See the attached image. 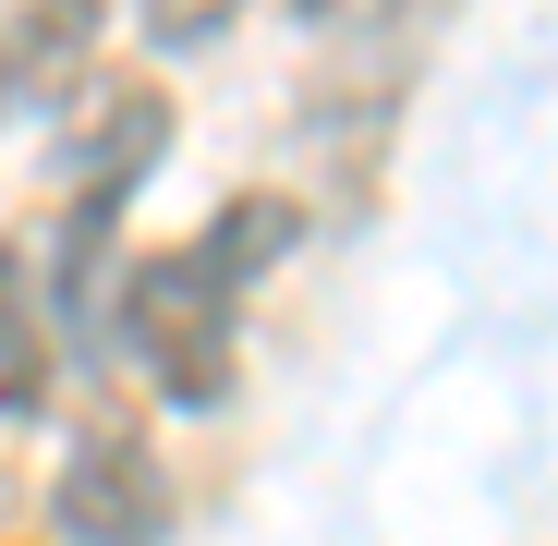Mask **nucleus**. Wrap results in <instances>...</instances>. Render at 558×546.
Wrapping results in <instances>:
<instances>
[{
    "instance_id": "1",
    "label": "nucleus",
    "mask_w": 558,
    "mask_h": 546,
    "mask_svg": "<svg viewBox=\"0 0 558 546\" xmlns=\"http://www.w3.org/2000/svg\"><path fill=\"white\" fill-rule=\"evenodd\" d=\"M279 243H292V207L243 195L219 231H195V243H170V255L122 267L110 328H122V352L158 377V401L207 413V401L231 389V328H243V292H255V267H267Z\"/></svg>"
},
{
    "instance_id": "2",
    "label": "nucleus",
    "mask_w": 558,
    "mask_h": 546,
    "mask_svg": "<svg viewBox=\"0 0 558 546\" xmlns=\"http://www.w3.org/2000/svg\"><path fill=\"white\" fill-rule=\"evenodd\" d=\"M49 522H61L73 546H158V534H170V474H158V449H146L134 425H98V437L61 462Z\"/></svg>"
},
{
    "instance_id": "3",
    "label": "nucleus",
    "mask_w": 558,
    "mask_h": 546,
    "mask_svg": "<svg viewBox=\"0 0 558 546\" xmlns=\"http://www.w3.org/2000/svg\"><path fill=\"white\" fill-rule=\"evenodd\" d=\"M98 0H25L13 25H0V122L13 110H49L61 85L85 73V49H98Z\"/></svg>"
},
{
    "instance_id": "4",
    "label": "nucleus",
    "mask_w": 558,
    "mask_h": 546,
    "mask_svg": "<svg viewBox=\"0 0 558 546\" xmlns=\"http://www.w3.org/2000/svg\"><path fill=\"white\" fill-rule=\"evenodd\" d=\"M49 352H37V304H25V255L0 243V413H37Z\"/></svg>"
},
{
    "instance_id": "5",
    "label": "nucleus",
    "mask_w": 558,
    "mask_h": 546,
    "mask_svg": "<svg viewBox=\"0 0 558 546\" xmlns=\"http://www.w3.org/2000/svg\"><path fill=\"white\" fill-rule=\"evenodd\" d=\"M231 13H243V0H146V37H158V49H207Z\"/></svg>"
},
{
    "instance_id": "6",
    "label": "nucleus",
    "mask_w": 558,
    "mask_h": 546,
    "mask_svg": "<svg viewBox=\"0 0 558 546\" xmlns=\"http://www.w3.org/2000/svg\"><path fill=\"white\" fill-rule=\"evenodd\" d=\"M292 13H304V25H328V37H352V25H389L401 0H292Z\"/></svg>"
}]
</instances>
